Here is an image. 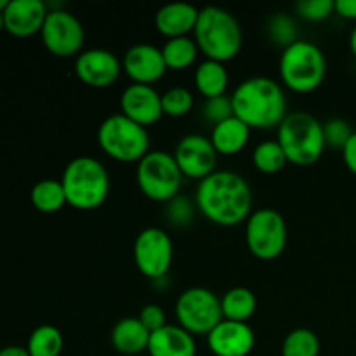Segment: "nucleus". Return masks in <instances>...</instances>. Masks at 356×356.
<instances>
[{
	"label": "nucleus",
	"mask_w": 356,
	"mask_h": 356,
	"mask_svg": "<svg viewBox=\"0 0 356 356\" xmlns=\"http://www.w3.org/2000/svg\"><path fill=\"white\" fill-rule=\"evenodd\" d=\"M197 212V205L190 200L188 197L177 195L170 202H167V219L170 225L177 226V228H186L191 225Z\"/></svg>",
	"instance_id": "obj_32"
},
{
	"label": "nucleus",
	"mask_w": 356,
	"mask_h": 356,
	"mask_svg": "<svg viewBox=\"0 0 356 356\" xmlns=\"http://www.w3.org/2000/svg\"><path fill=\"white\" fill-rule=\"evenodd\" d=\"M132 254H134L136 268L143 277L149 280H163L172 266V238L165 229L149 226L136 236Z\"/></svg>",
	"instance_id": "obj_11"
},
{
	"label": "nucleus",
	"mask_w": 356,
	"mask_h": 356,
	"mask_svg": "<svg viewBox=\"0 0 356 356\" xmlns=\"http://www.w3.org/2000/svg\"><path fill=\"white\" fill-rule=\"evenodd\" d=\"M193 38L205 59L219 63L235 59L243 44L242 28L235 14L218 6L200 9Z\"/></svg>",
	"instance_id": "obj_3"
},
{
	"label": "nucleus",
	"mask_w": 356,
	"mask_h": 356,
	"mask_svg": "<svg viewBox=\"0 0 356 356\" xmlns=\"http://www.w3.org/2000/svg\"><path fill=\"white\" fill-rule=\"evenodd\" d=\"M252 163L259 172L271 176V174L282 172L289 163V160L277 139H268V141L259 143L254 148Z\"/></svg>",
	"instance_id": "obj_28"
},
{
	"label": "nucleus",
	"mask_w": 356,
	"mask_h": 356,
	"mask_svg": "<svg viewBox=\"0 0 356 356\" xmlns=\"http://www.w3.org/2000/svg\"><path fill=\"white\" fill-rule=\"evenodd\" d=\"M30 200L38 212L54 214L66 205L65 188L58 179H42L31 188Z\"/></svg>",
	"instance_id": "obj_26"
},
{
	"label": "nucleus",
	"mask_w": 356,
	"mask_h": 356,
	"mask_svg": "<svg viewBox=\"0 0 356 356\" xmlns=\"http://www.w3.org/2000/svg\"><path fill=\"white\" fill-rule=\"evenodd\" d=\"M343 160L344 163H346L348 170L356 176V132L351 136L350 141H348L346 146L343 148Z\"/></svg>",
	"instance_id": "obj_37"
},
{
	"label": "nucleus",
	"mask_w": 356,
	"mask_h": 356,
	"mask_svg": "<svg viewBox=\"0 0 356 356\" xmlns=\"http://www.w3.org/2000/svg\"><path fill=\"white\" fill-rule=\"evenodd\" d=\"M149 356H197V341L179 325L167 323L149 336Z\"/></svg>",
	"instance_id": "obj_20"
},
{
	"label": "nucleus",
	"mask_w": 356,
	"mask_h": 356,
	"mask_svg": "<svg viewBox=\"0 0 356 356\" xmlns=\"http://www.w3.org/2000/svg\"><path fill=\"white\" fill-rule=\"evenodd\" d=\"M0 356H30L26 346H16V344H10L0 350Z\"/></svg>",
	"instance_id": "obj_39"
},
{
	"label": "nucleus",
	"mask_w": 356,
	"mask_h": 356,
	"mask_svg": "<svg viewBox=\"0 0 356 356\" xmlns=\"http://www.w3.org/2000/svg\"><path fill=\"white\" fill-rule=\"evenodd\" d=\"M233 115L257 131L278 129L289 115L287 96L277 80L250 76L236 86L232 94Z\"/></svg>",
	"instance_id": "obj_2"
},
{
	"label": "nucleus",
	"mask_w": 356,
	"mask_h": 356,
	"mask_svg": "<svg viewBox=\"0 0 356 356\" xmlns=\"http://www.w3.org/2000/svg\"><path fill=\"white\" fill-rule=\"evenodd\" d=\"M47 13V3L42 0H9L3 10L6 30L19 38L40 33Z\"/></svg>",
	"instance_id": "obj_18"
},
{
	"label": "nucleus",
	"mask_w": 356,
	"mask_h": 356,
	"mask_svg": "<svg viewBox=\"0 0 356 356\" xmlns=\"http://www.w3.org/2000/svg\"><path fill=\"white\" fill-rule=\"evenodd\" d=\"M120 113L148 129L163 117L162 94L153 86L131 83L120 96Z\"/></svg>",
	"instance_id": "obj_15"
},
{
	"label": "nucleus",
	"mask_w": 356,
	"mask_h": 356,
	"mask_svg": "<svg viewBox=\"0 0 356 356\" xmlns=\"http://www.w3.org/2000/svg\"><path fill=\"white\" fill-rule=\"evenodd\" d=\"M277 141L287 155L289 163L309 167L325 152L323 124L308 111H291L277 129Z\"/></svg>",
	"instance_id": "obj_5"
},
{
	"label": "nucleus",
	"mask_w": 356,
	"mask_h": 356,
	"mask_svg": "<svg viewBox=\"0 0 356 356\" xmlns=\"http://www.w3.org/2000/svg\"><path fill=\"white\" fill-rule=\"evenodd\" d=\"M160 51H162L167 70H176V72L190 68L200 54L197 42L191 37L169 38L160 47Z\"/></svg>",
	"instance_id": "obj_25"
},
{
	"label": "nucleus",
	"mask_w": 356,
	"mask_h": 356,
	"mask_svg": "<svg viewBox=\"0 0 356 356\" xmlns=\"http://www.w3.org/2000/svg\"><path fill=\"white\" fill-rule=\"evenodd\" d=\"M350 49H351V54L356 58V24L350 33Z\"/></svg>",
	"instance_id": "obj_40"
},
{
	"label": "nucleus",
	"mask_w": 356,
	"mask_h": 356,
	"mask_svg": "<svg viewBox=\"0 0 356 356\" xmlns=\"http://www.w3.org/2000/svg\"><path fill=\"white\" fill-rule=\"evenodd\" d=\"M268 31H270V37L275 44L282 45V47H289L291 44H294L298 38V24L292 19L289 14L285 13H277L275 16H271L270 23H268Z\"/></svg>",
	"instance_id": "obj_31"
},
{
	"label": "nucleus",
	"mask_w": 356,
	"mask_h": 356,
	"mask_svg": "<svg viewBox=\"0 0 356 356\" xmlns=\"http://www.w3.org/2000/svg\"><path fill=\"white\" fill-rule=\"evenodd\" d=\"M193 80L198 92H200L205 99H211V97L225 96L229 83V75L225 63L204 59V61L197 66V70H195Z\"/></svg>",
	"instance_id": "obj_23"
},
{
	"label": "nucleus",
	"mask_w": 356,
	"mask_h": 356,
	"mask_svg": "<svg viewBox=\"0 0 356 356\" xmlns=\"http://www.w3.org/2000/svg\"><path fill=\"white\" fill-rule=\"evenodd\" d=\"M6 30V19H3V13H0V31Z\"/></svg>",
	"instance_id": "obj_41"
},
{
	"label": "nucleus",
	"mask_w": 356,
	"mask_h": 356,
	"mask_svg": "<svg viewBox=\"0 0 356 356\" xmlns=\"http://www.w3.org/2000/svg\"><path fill=\"white\" fill-rule=\"evenodd\" d=\"M66 204L76 211H96L110 195V172L94 156H76L66 163L61 176Z\"/></svg>",
	"instance_id": "obj_4"
},
{
	"label": "nucleus",
	"mask_w": 356,
	"mask_h": 356,
	"mask_svg": "<svg viewBox=\"0 0 356 356\" xmlns=\"http://www.w3.org/2000/svg\"><path fill=\"white\" fill-rule=\"evenodd\" d=\"M221 309L225 320L249 323L257 309V298L250 289L233 287L222 294Z\"/></svg>",
	"instance_id": "obj_24"
},
{
	"label": "nucleus",
	"mask_w": 356,
	"mask_h": 356,
	"mask_svg": "<svg viewBox=\"0 0 356 356\" xmlns=\"http://www.w3.org/2000/svg\"><path fill=\"white\" fill-rule=\"evenodd\" d=\"M97 145L103 153L117 162L138 163L148 155V129L136 124L122 113L110 115L97 129Z\"/></svg>",
	"instance_id": "obj_7"
},
{
	"label": "nucleus",
	"mask_w": 356,
	"mask_h": 356,
	"mask_svg": "<svg viewBox=\"0 0 356 356\" xmlns=\"http://www.w3.org/2000/svg\"><path fill=\"white\" fill-rule=\"evenodd\" d=\"M200 9L188 2H170L160 7L155 14V26L160 35L169 38L190 37L198 21Z\"/></svg>",
	"instance_id": "obj_19"
},
{
	"label": "nucleus",
	"mask_w": 356,
	"mask_h": 356,
	"mask_svg": "<svg viewBox=\"0 0 356 356\" xmlns=\"http://www.w3.org/2000/svg\"><path fill=\"white\" fill-rule=\"evenodd\" d=\"M183 172L177 167L172 153L152 149L136 169V181L141 193L148 200L167 204L179 195L183 186Z\"/></svg>",
	"instance_id": "obj_8"
},
{
	"label": "nucleus",
	"mask_w": 356,
	"mask_h": 356,
	"mask_svg": "<svg viewBox=\"0 0 356 356\" xmlns=\"http://www.w3.org/2000/svg\"><path fill=\"white\" fill-rule=\"evenodd\" d=\"M40 37L45 49L56 58H76L86 44L82 23L66 9H49Z\"/></svg>",
	"instance_id": "obj_12"
},
{
	"label": "nucleus",
	"mask_w": 356,
	"mask_h": 356,
	"mask_svg": "<svg viewBox=\"0 0 356 356\" xmlns=\"http://www.w3.org/2000/svg\"><path fill=\"white\" fill-rule=\"evenodd\" d=\"M334 7H336L337 16L356 21V0H336Z\"/></svg>",
	"instance_id": "obj_38"
},
{
	"label": "nucleus",
	"mask_w": 356,
	"mask_h": 356,
	"mask_svg": "<svg viewBox=\"0 0 356 356\" xmlns=\"http://www.w3.org/2000/svg\"><path fill=\"white\" fill-rule=\"evenodd\" d=\"M207 344L216 356H249L256 346V334L249 323L221 320L207 336Z\"/></svg>",
	"instance_id": "obj_16"
},
{
	"label": "nucleus",
	"mask_w": 356,
	"mask_h": 356,
	"mask_svg": "<svg viewBox=\"0 0 356 356\" xmlns=\"http://www.w3.org/2000/svg\"><path fill=\"white\" fill-rule=\"evenodd\" d=\"M278 72L282 83L289 90L296 94H309L325 80V54L316 44L299 38L282 51Z\"/></svg>",
	"instance_id": "obj_6"
},
{
	"label": "nucleus",
	"mask_w": 356,
	"mask_h": 356,
	"mask_svg": "<svg viewBox=\"0 0 356 356\" xmlns=\"http://www.w3.org/2000/svg\"><path fill=\"white\" fill-rule=\"evenodd\" d=\"M177 325L191 336H209L222 318L221 298L207 287H190L177 298L176 306Z\"/></svg>",
	"instance_id": "obj_9"
},
{
	"label": "nucleus",
	"mask_w": 356,
	"mask_h": 356,
	"mask_svg": "<svg viewBox=\"0 0 356 356\" xmlns=\"http://www.w3.org/2000/svg\"><path fill=\"white\" fill-rule=\"evenodd\" d=\"M334 2L336 0H299L296 3V13L309 23H320L336 13Z\"/></svg>",
	"instance_id": "obj_33"
},
{
	"label": "nucleus",
	"mask_w": 356,
	"mask_h": 356,
	"mask_svg": "<svg viewBox=\"0 0 356 356\" xmlns=\"http://www.w3.org/2000/svg\"><path fill=\"white\" fill-rule=\"evenodd\" d=\"M355 134V131L351 129L350 122H346L344 118H330L323 124V136H325V145L330 148H336L343 152V148L346 146V143L350 141L351 136Z\"/></svg>",
	"instance_id": "obj_34"
},
{
	"label": "nucleus",
	"mask_w": 356,
	"mask_h": 356,
	"mask_svg": "<svg viewBox=\"0 0 356 356\" xmlns=\"http://www.w3.org/2000/svg\"><path fill=\"white\" fill-rule=\"evenodd\" d=\"M172 155L183 176L197 181L216 172L219 156L211 138L202 134H188L181 138Z\"/></svg>",
	"instance_id": "obj_13"
},
{
	"label": "nucleus",
	"mask_w": 356,
	"mask_h": 356,
	"mask_svg": "<svg viewBox=\"0 0 356 356\" xmlns=\"http://www.w3.org/2000/svg\"><path fill=\"white\" fill-rule=\"evenodd\" d=\"M195 205L204 218L218 226L245 222L252 214V190L240 174L232 170H216L198 181Z\"/></svg>",
	"instance_id": "obj_1"
},
{
	"label": "nucleus",
	"mask_w": 356,
	"mask_h": 356,
	"mask_svg": "<svg viewBox=\"0 0 356 356\" xmlns=\"http://www.w3.org/2000/svg\"><path fill=\"white\" fill-rule=\"evenodd\" d=\"M149 336L146 327L139 322L138 316H125L118 320L111 329V346L122 355H139L148 351Z\"/></svg>",
	"instance_id": "obj_22"
},
{
	"label": "nucleus",
	"mask_w": 356,
	"mask_h": 356,
	"mask_svg": "<svg viewBox=\"0 0 356 356\" xmlns=\"http://www.w3.org/2000/svg\"><path fill=\"white\" fill-rule=\"evenodd\" d=\"M289 229L284 216L271 207L252 211L245 221V242L250 254L261 261H273L287 247Z\"/></svg>",
	"instance_id": "obj_10"
},
{
	"label": "nucleus",
	"mask_w": 356,
	"mask_h": 356,
	"mask_svg": "<svg viewBox=\"0 0 356 356\" xmlns=\"http://www.w3.org/2000/svg\"><path fill=\"white\" fill-rule=\"evenodd\" d=\"M7 3H9V0H0V13H3V10H6Z\"/></svg>",
	"instance_id": "obj_42"
},
{
	"label": "nucleus",
	"mask_w": 356,
	"mask_h": 356,
	"mask_svg": "<svg viewBox=\"0 0 356 356\" xmlns=\"http://www.w3.org/2000/svg\"><path fill=\"white\" fill-rule=\"evenodd\" d=\"M193 94L186 87H170L162 94V111L165 117H184L193 110Z\"/></svg>",
	"instance_id": "obj_30"
},
{
	"label": "nucleus",
	"mask_w": 356,
	"mask_h": 356,
	"mask_svg": "<svg viewBox=\"0 0 356 356\" xmlns=\"http://www.w3.org/2000/svg\"><path fill=\"white\" fill-rule=\"evenodd\" d=\"M125 75L134 83L152 86L159 82L167 72L162 51L152 44H134L127 49L122 61Z\"/></svg>",
	"instance_id": "obj_17"
},
{
	"label": "nucleus",
	"mask_w": 356,
	"mask_h": 356,
	"mask_svg": "<svg viewBox=\"0 0 356 356\" xmlns=\"http://www.w3.org/2000/svg\"><path fill=\"white\" fill-rule=\"evenodd\" d=\"M65 346V339L58 327L40 325L30 334L26 350L30 356H59Z\"/></svg>",
	"instance_id": "obj_27"
},
{
	"label": "nucleus",
	"mask_w": 356,
	"mask_h": 356,
	"mask_svg": "<svg viewBox=\"0 0 356 356\" xmlns=\"http://www.w3.org/2000/svg\"><path fill=\"white\" fill-rule=\"evenodd\" d=\"M122 61L108 49H87L75 58L76 79L92 89H106L118 80Z\"/></svg>",
	"instance_id": "obj_14"
},
{
	"label": "nucleus",
	"mask_w": 356,
	"mask_h": 356,
	"mask_svg": "<svg viewBox=\"0 0 356 356\" xmlns=\"http://www.w3.org/2000/svg\"><path fill=\"white\" fill-rule=\"evenodd\" d=\"M320 339L312 329L291 330L282 343V356H318Z\"/></svg>",
	"instance_id": "obj_29"
},
{
	"label": "nucleus",
	"mask_w": 356,
	"mask_h": 356,
	"mask_svg": "<svg viewBox=\"0 0 356 356\" xmlns=\"http://www.w3.org/2000/svg\"><path fill=\"white\" fill-rule=\"evenodd\" d=\"M202 117L207 122H211L212 127L219 122L226 120V118L233 117V104L232 96H218L205 99L204 106H202Z\"/></svg>",
	"instance_id": "obj_35"
},
{
	"label": "nucleus",
	"mask_w": 356,
	"mask_h": 356,
	"mask_svg": "<svg viewBox=\"0 0 356 356\" xmlns=\"http://www.w3.org/2000/svg\"><path fill=\"white\" fill-rule=\"evenodd\" d=\"M139 322L146 327L149 334L156 332V330L163 329L167 325V315L163 312L162 306L159 305H146L145 308L139 312Z\"/></svg>",
	"instance_id": "obj_36"
},
{
	"label": "nucleus",
	"mask_w": 356,
	"mask_h": 356,
	"mask_svg": "<svg viewBox=\"0 0 356 356\" xmlns=\"http://www.w3.org/2000/svg\"><path fill=\"white\" fill-rule=\"evenodd\" d=\"M209 138H211L218 155L233 156L238 155L249 143L250 127L233 115V117L216 124Z\"/></svg>",
	"instance_id": "obj_21"
}]
</instances>
